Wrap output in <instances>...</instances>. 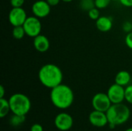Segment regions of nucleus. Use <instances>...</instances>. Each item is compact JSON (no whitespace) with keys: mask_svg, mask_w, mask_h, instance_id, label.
Instances as JSON below:
<instances>
[{"mask_svg":"<svg viewBox=\"0 0 132 131\" xmlns=\"http://www.w3.org/2000/svg\"><path fill=\"white\" fill-rule=\"evenodd\" d=\"M38 78L45 87L53 89L62 83L63 75L59 66L53 63H48L39 69Z\"/></svg>","mask_w":132,"mask_h":131,"instance_id":"1","label":"nucleus"},{"mask_svg":"<svg viewBox=\"0 0 132 131\" xmlns=\"http://www.w3.org/2000/svg\"><path fill=\"white\" fill-rule=\"evenodd\" d=\"M50 97L53 105L61 110L70 107L74 101L73 91L69 86L63 83L51 89Z\"/></svg>","mask_w":132,"mask_h":131,"instance_id":"2","label":"nucleus"},{"mask_svg":"<svg viewBox=\"0 0 132 131\" xmlns=\"http://www.w3.org/2000/svg\"><path fill=\"white\" fill-rule=\"evenodd\" d=\"M108 125L110 128H114L116 126L125 124L130 118L131 110L128 106L121 103L112 104L106 112Z\"/></svg>","mask_w":132,"mask_h":131,"instance_id":"3","label":"nucleus"},{"mask_svg":"<svg viewBox=\"0 0 132 131\" xmlns=\"http://www.w3.org/2000/svg\"><path fill=\"white\" fill-rule=\"evenodd\" d=\"M9 102L12 114L26 116L31 109V101L23 93H14L9 97Z\"/></svg>","mask_w":132,"mask_h":131,"instance_id":"4","label":"nucleus"},{"mask_svg":"<svg viewBox=\"0 0 132 131\" xmlns=\"http://www.w3.org/2000/svg\"><path fill=\"white\" fill-rule=\"evenodd\" d=\"M23 27L26 34L32 38H35L39 36L42 30V24L39 18L36 16L27 17L26 22L23 24Z\"/></svg>","mask_w":132,"mask_h":131,"instance_id":"5","label":"nucleus"},{"mask_svg":"<svg viewBox=\"0 0 132 131\" xmlns=\"http://www.w3.org/2000/svg\"><path fill=\"white\" fill-rule=\"evenodd\" d=\"M91 103L94 110L105 113L112 105V103L110 100L108 94L104 93H96L92 98Z\"/></svg>","mask_w":132,"mask_h":131,"instance_id":"6","label":"nucleus"},{"mask_svg":"<svg viewBox=\"0 0 132 131\" xmlns=\"http://www.w3.org/2000/svg\"><path fill=\"white\" fill-rule=\"evenodd\" d=\"M107 94L112 104L121 103L125 100V87L114 83L108 88Z\"/></svg>","mask_w":132,"mask_h":131,"instance_id":"7","label":"nucleus"},{"mask_svg":"<svg viewBox=\"0 0 132 131\" xmlns=\"http://www.w3.org/2000/svg\"><path fill=\"white\" fill-rule=\"evenodd\" d=\"M55 127L60 131L70 130L73 125V119L71 115L67 113H60L54 120Z\"/></svg>","mask_w":132,"mask_h":131,"instance_id":"8","label":"nucleus"},{"mask_svg":"<svg viewBox=\"0 0 132 131\" xmlns=\"http://www.w3.org/2000/svg\"><path fill=\"white\" fill-rule=\"evenodd\" d=\"M27 17L26 12L22 7L12 8L9 13V21L12 26L23 25Z\"/></svg>","mask_w":132,"mask_h":131,"instance_id":"9","label":"nucleus"},{"mask_svg":"<svg viewBox=\"0 0 132 131\" xmlns=\"http://www.w3.org/2000/svg\"><path fill=\"white\" fill-rule=\"evenodd\" d=\"M51 11V5L45 0H38L32 4V12L35 16L39 19L45 18L50 15Z\"/></svg>","mask_w":132,"mask_h":131,"instance_id":"10","label":"nucleus"},{"mask_svg":"<svg viewBox=\"0 0 132 131\" xmlns=\"http://www.w3.org/2000/svg\"><path fill=\"white\" fill-rule=\"evenodd\" d=\"M90 124L96 127H104L108 124L107 114L105 112H101L94 110L89 115Z\"/></svg>","mask_w":132,"mask_h":131,"instance_id":"11","label":"nucleus"},{"mask_svg":"<svg viewBox=\"0 0 132 131\" xmlns=\"http://www.w3.org/2000/svg\"><path fill=\"white\" fill-rule=\"evenodd\" d=\"M50 40L46 36L39 34L33 38V46L35 49L39 53H46L50 49Z\"/></svg>","mask_w":132,"mask_h":131,"instance_id":"12","label":"nucleus"},{"mask_svg":"<svg viewBox=\"0 0 132 131\" xmlns=\"http://www.w3.org/2000/svg\"><path fill=\"white\" fill-rule=\"evenodd\" d=\"M113 22L112 19L108 16H100L96 20L97 29L103 32H107L110 31L112 28Z\"/></svg>","mask_w":132,"mask_h":131,"instance_id":"13","label":"nucleus"},{"mask_svg":"<svg viewBox=\"0 0 132 131\" xmlns=\"http://www.w3.org/2000/svg\"><path fill=\"white\" fill-rule=\"evenodd\" d=\"M131 80V76L130 73L125 70H121L116 74L114 78V82L115 83L125 87L129 85Z\"/></svg>","mask_w":132,"mask_h":131,"instance_id":"14","label":"nucleus"},{"mask_svg":"<svg viewBox=\"0 0 132 131\" xmlns=\"http://www.w3.org/2000/svg\"><path fill=\"white\" fill-rule=\"evenodd\" d=\"M10 111L11 109L9 100H6L5 98H0V117H5Z\"/></svg>","mask_w":132,"mask_h":131,"instance_id":"15","label":"nucleus"},{"mask_svg":"<svg viewBox=\"0 0 132 131\" xmlns=\"http://www.w3.org/2000/svg\"><path fill=\"white\" fill-rule=\"evenodd\" d=\"M26 120V116L13 114L9 119V124L12 127H18L22 124Z\"/></svg>","mask_w":132,"mask_h":131,"instance_id":"16","label":"nucleus"},{"mask_svg":"<svg viewBox=\"0 0 132 131\" xmlns=\"http://www.w3.org/2000/svg\"><path fill=\"white\" fill-rule=\"evenodd\" d=\"M26 34L25 29L23 25H19V26H13L12 29V36L15 39H22L24 38Z\"/></svg>","mask_w":132,"mask_h":131,"instance_id":"17","label":"nucleus"},{"mask_svg":"<svg viewBox=\"0 0 132 131\" xmlns=\"http://www.w3.org/2000/svg\"><path fill=\"white\" fill-rule=\"evenodd\" d=\"M80 8L84 11H89L95 7L94 0H80Z\"/></svg>","mask_w":132,"mask_h":131,"instance_id":"18","label":"nucleus"},{"mask_svg":"<svg viewBox=\"0 0 132 131\" xmlns=\"http://www.w3.org/2000/svg\"><path fill=\"white\" fill-rule=\"evenodd\" d=\"M88 16L93 20H97L100 17V9L97 7H94L88 11Z\"/></svg>","mask_w":132,"mask_h":131,"instance_id":"19","label":"nucleus"},{"mask_svg":"<svg viewBox=\"0 0 132 131\" xmlns=\"http://www.w3.org/2000/svg\"><path fill=\"white\" fill-rule=\"evenodd\" d=\"M111 0H94L95 7H97L99 9H103L107 8Z\"/></svg>","mask_w":132,"mask_h":131,"instance_id":"20","label":"nucleus"},{"mask_svg":"<svg viewBox=\"0 0 132 131\" xmlns=\"http://www.w3.org/2000/svg\"><path fill=\"white\" fill-rule=\"evenodd\" d=\"M125 100L130 104H132V84L125 87Z\"/></svg>","mask_w":132,"mask_h":131,"instance_id":"21","label":"nucleus"},{"mask_svg":"<svg viewBox=\"0 0 132 131\" xmlns=\"http://www.w3.org/2000/svg\"><path fill=\"white\" fill-rule=\"evenodd\" d=\"M125 44L126 46L129 48L132 49V31L131 32H128V34L126 35L125 36Z\"/></svg>","mask_w":132,"mask_h":131,"instance_id":"22","label":"nucleus"},{"mask_svg":"<svg viewBox=\"0 0 132 131\" xmlns=\"http://www.w3.org/2000/svg\"><path fill=\"white\" fill-rule=\"evenodd\" d=\"M25 3V0H10V4L12 8L22 7Z\"/></svg>","mask_w":132,"mask_h":131,"instance_id":"23","label":"nucleus"},{"mask_svg":"<svg viewBox=\"0 0 132 131\" xmlns=\"http://www.w3.org/2000/svg\"><path fill=\"white\" fill-rule=\"evenodd\" d=\"M123 29L127 32H131L132 31V23L129 22H126L124 23L123 25Z\"/></svg>","mask_w":132,"mask_h":131,"instance_id":"24","label":"nucleus"},{"mask_svg":"<svg viewBox=\"0 0 132 131\" xmlns=\"http://www.w3.org/2000/svg\"><path fill=\"white\" fill-rule=\"evenodd\" d=\"M30 131H43V127L41 124H35L31 127Z\"/></svg>","mask_w":132,"mask_h":131,"instance_id":"25","label":"nucleus"},{"mask_svg":"<svg viewBox=\"0 0 132 131\" xmlns=\"http://www.w3.org/2000/svg\"><path fill=\"white\" fill-rule=\"evenodd\" d=\"M119 2L125 7H132V0H119Z\"/></svg>","mask_w":132,"mask_h":131,"instance_id":"26","label":"nucleus"},{"mask_svg":"<svg viewBox=\"0 0 132 131\" xmlns=\"http://www.w3.org/2000/svg\"><path fill=\"white\" fill-rule=\"evenodd\" d=\"M51 6H56L57 5L61 0H46Z\"/></svg>","mask_w":132,"mask_h":131,"instance_id":"27","label":"nucleus"},{"mask_svg":"<svg viewBox=\"0 0 132 131\" xmlns=\"http://www.w3.org/2000/svg\"><path fill=\"white\" fill-rule=\"evenodd\" d=\"M5 95V89L3 86H0V98H4Z\"/></svg>","mask_w":132,"mask_h":131,"instance_id":"28","label":"nucleus"},{"mask_svg":"<svg viewBox=\"0 0 132 131\" xmlns=\"http://www.w3.org/2000/svg\"><path fill=\"white\" fill-rule=\"evenodd\" d=\"M61 1H63V2H71L73 0H61Z\"/></svg>","mask_w":132,"mask_h":131,"instance_id":"29","label":"nucleus"},{"mask_svg":"<svg viewBox=\"0 0 132 131\" xmlns=\"http://www.w3.org/2000/svg\"><path fill=\"white\" fill-rule=\"evenodd\" d=\"M125 131H132V127L131 128H128V129H127Z\"/></svg>","mask_w":132,"mask_h":131,"instance_id":"30","label":"nucleus"},{"mask_svg":"<svg viewBox=\"0 0 132 131\" xmlns=\"http://www.w3.org/2000/svg\"><path fill=\"white\" fill-rule=\"evenodd\" d=\"M111 1H119V0H111Z\"/></svg>","mask_w":132,"mask_h":131,"instance_id":"31","label":"nucleus"}]
</instances>
